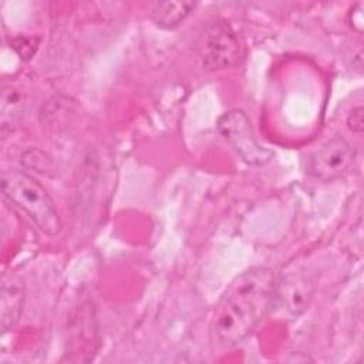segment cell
Wrapping results in <instances>:
<instances>
[{"label":"cell","mask_w":364,"mask_h":364,"mask_svg":"<svg viewBox=\"0 0 364 364\" xmlns=\"http://www.w3.org/2000/svg\"><path fill=\"white\" fill-rule=\"evenodd\" d=\"M274 287L276 276L269 267H252L230 283L212 323L223 346H235L255 330L272 307Z\"/></svg>","instance_id":"obj_1"},{"label":"cell","mask_w":364,"mask_h":364,"mask_svg":"<svg viewBox=\"0 0 364 364\" xmlns=\"http://www.w3.org/2000/svg\"><path fill=\"white\" fill-rule=\"evenodd\" d=\"M4 196L23 209L41 232L55 236L61 230V220L44 186L24 171L7 169L1 173Z\"/></svg>","instance_id":"obj_2"},{"label":"cell","mask_w":364,"mask_h":364,"mask_svg":"<svg viewBox=\"0 0 364 364\" xmlns=\"http://www.w3.org/2000/svg\"><path fill=\"white\" fill-rule=\"evenodd\" d=\"M199 58L209 71H220L239 63L243 48L236 31L225 20L210 23L200 36Z\"/></svg>","instance_id":"obj_3"},{"label":"cell","mask_w":364,"mask_h":364,"mask_svg":"<svg viewBox=\"0 0 364 364\" xmlns=\"http://www.w3.org/2000/svg\"><path fill=\"white\" fill-rule=\"evenodd\" d=\"M216 127L243 162L249 165H263L272 159L273 152L259 145L253 135L252 124L242 109L225 112L218 119Z\"/></svg>","instance_id":"obj_4"},{"label":"cell","mask_w":364,"mask_h":364,"mask_svg":"<svg viewBox=\"0 0 364 364\" xmlns=\"http://www.w3.org/2000/svg\"><path fill=\"white\" fill-rule=\"evenodd\" d=\"M354 159V148L343 136H334L307 158L306 171L320 182H331L341 178L353 166Z\"/></svg>","instance_id":"obj_5"},{"label":"cell","mask_w":364,"mask_h":364,"mask_svg":"<svg viewBox=\"0 0 364 364\" xmlns=\"http://www.w3.org/2000/svg\"><path fill=\"white\" fill-rule=\"evenodd\" d=\"M316 290V276L303 266H289L276 280L274 299L291 316L301 314Z\"/></svg>","instance_id":"obj_6"},{"label":"cell","mask_w":364,"mask_h":364,"mask_svg":"<svg viewBox=\"0 0 364 364\" xmlns=\"http://www.w3.org/2000/svg\"><path fill=\"white\" fill-rule=\"evenodd\" d=\"M24 306L23 280L11 272L1 277L0 291V327L3 331L10 330L20 318Z\"/></svg>","instance_id":"obj_7"},{"label":"cell","mask_w":364,"mask_h":364,"mask_svg":"<svg viewBox=\"0 0 364 364\" xmlns=\"http://www.w3.org/2000/svg\"><path fill=\"white\" fill-rule=\"evenodd\" d=\"M192 1H156L152 4L149 16L162 28H173L185 21L193 10Z\"/></svg>","instance_id":"obj_8"},{"label":"cell","mask_w":364,"mask_h":364,"mask_svg":"<svg viewBox=\"0 0 364 364\" xmlns=\"http://www.w3.org/2000/svg\"><path fill=\"white\" fill-rule=\"evenodd\" d=\"M24 112L23 94L14 85H3L1 91V134L6 138L18 127Z\"/></svg>","instance_id":"obj_9"},{"label":"cell","mask_w":364,"mask_h":364,"mask_svg":"<svg viewBox=\"0 0 364 364\" xmlns=\"http://www.w3.org/2000/svg\"><path fill=\"white\" fill-rule=\"evenodd\" d=\"M21 159L27 168L36 169L40 173H46L53 169L51 159H48L41 151H37V149H30V151L24 152Z\"/></svg>","instance_id":"obj_10"},{"label":"cell","mask_w":364,"mask_h":364,"mask_svg":"<svg viewBox=\"0 0 364 364\" xmlns=\"http://www.w3.org/2000/svg\"><path fill=\"white\" fill-rule=\"evenodd\" d=\"M363 115H364L363 107H355V108H353V111L350 112V115H348V118H347V125H348V128H350L353 132H355V134H361V132H363V128H364Z\"/></svg>","instance_id":"obj_11"},{"label":"cell","mask_w":364,"mask_h":364,"mask_svg":"<svg viewBox=\"0 0 364 364\" xmlns=\"http://www.w3.org/2000/svg\"><path fill=\"white\" fill-rule=\"evenodd\" d=\"M348 23L350 26L357 31V33H363V27H364V17H363V3H357L350 9L348 13Z\"/></svg>","instance_id":"obj_12"}]
</instances>
